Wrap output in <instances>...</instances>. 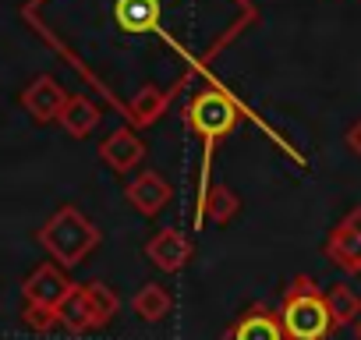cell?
<instances>
[{
  "mask_svg": "<svg viewBox=\"0 0 361 340\" xmlns=\"http://www.w3.org/2000/svg\"><path fill=\"white\" fill-rule=\"evenodd\" d=\"M39 245L47 248V255L54 259V262H61L64 269H71V266H78V262H85L89 259V252L99 245V227L82 213V210H75V206H61L43 227H39Z\"/></svg>",
  "mask_w": 361,
  "mask_h": 340,
  "instance_id": "obj_1",
  "label": "cell"
},
{
  "mask_svg": "<svg viewBox=\"0 0 361 340\" xmlns=\"http://www.w3.org/2000/svg\"><path fill=\"white\" fill-rule=\"evenodd\" d=\"M280 322L287 340H326L333 329L326 291H319L312 277H294L280 298Z\"/></svg>",
  "mask_w": 361,
  "mask_h": 340,
  "instance_id": "obj_2",
  "label": "cell"
},
{
  "mask_svg": "<svg viewBox=\"0 0 361 340\" xmlns=\"http://www.w3.org/2000/svg\"><path fill=\"white\" fill-rule=\"evenodd\" d=\"M241 103L227 92V89H202L188 99L185 107V124L188 131H195L206 142V166L213 156V145L224 142L227 135H234V128L241 124Z\"/></svg>",
  "mask_w": 361,
  "mask_h": 340,
  "instance_id": "obj_3",
  "label": "cell"
},
{
  "mask_svg": "<svg viewBox=\"0 0 361 340\" xmlns=\"http://www.w3.org/2000/svg\"><path fill=\"white\" fill-rule=\"evenodd\" d=\"M121 312V298L114 287H106L103 280H92V284H75L71 294L61 301L57 315H61V326L68 333H92V329H103L114 322V315Z\"/></svg>",
  "mask_w": 361,
  "mask_h": 340,
  "instance_id": "obj_4",
  "label": "cell"
},
{
  "mask_svg": "<svg viewBox=\"0 0 361 340\" xmlns=\"http://www.w3.org/2000/svg\"><path fill=\"white\" fill-rule=\"evenodd\" d=\"M75 280L64 273L61 262H43L29 273V280L22 284L25 305H47V308H61V301L71 294Z\"/></svg>",
  "mask_w": 361,
  "mask_h": 340,
  "instance_id": "obj_5",
  "label": "cell"
},
{
  "mask_svg": "<svg viewBox=\"0 0 361 340\" xmlns=\"http://www.w3.org/2000/svg\"><path fill=\"white\" fill-rule=\"evenodd\" d=\"M326 259L343 273H361V210H350L326 241Z\"/></svg>",
  "mask_w": 361,
  "mask_h": 340,
  "instance_id": "obj_6",
  "label": "cell"
},
{
  "mask_svg": "<svg viewBox=\"0 0 361 340\" xmlns=\"http://www.w3.org/2000/svg\"><path fill=\"white\" fill-rule=\"evenodd\" d=\"M145 259H149L156 269H163V273H180V269L195 259V245L180 234V231L163 227V231H156V234L145 241Z\"/></svg>",
  "mask_w": 361,
  "mask_h": 340,
  "instance_id": "obj_7",
  "label": "cell"
},
{
  "mask_svg": "<svg viewBox=\"0 0 361 340\" xmlns=\"http://www.w3.org/2000/svg\"><path fill=\"white\" fill-rule=\"evenodd\" d=\"M124 199L131 210H138L142 217H159L170 202H173V185L159 174V170H142V174L124 188Z\"/></svg>",
  "mask_w": 361,
  "mask_h": 340,
  "instance_id": "obj_8",
  "label": "cell"
},
{
  "mask_svg": "<svg viewBox=\"0 0 361 340\" xmlns=\"http://www.w3.org/2000/svg\"><path fill=\"white\" fill-rule=\"evenodd\" d=\"M99 159L114 170V174H131V170L145 159V142L138 138V131L131 124H124L99 142Z\"/></svg>",
  "mask_w": 361,
  "mask_h": 340,
  "instance_id": "obj_9",
  "label": "cell"
},
{
  "mask_svg": "<svg viewBox=\"0 0 361 340\" xmlns=\"http://www.w3.org/2000/svg\"><path fill=\"white\" fill-rule=\"evenodd\" d=\"M64 103H68V92H64V85H61L57 78H50V75H39V78H32V82L22 89V107H25V114H29L36 124L57 121V114L64 110Z\"/></svg>",
  "mask_w": 361,
  "mask_h": 340,
  "instance_id": "obj_10",
  "label": "cell"
},
{
  "mask_svg": "<svg viewBox=\"0 0 361 340\" xmlns=\"http://www.w3.org/2000/svg\"><path fill=\"white\" fill-rule=\"evenodd\" d=\"M224 340H287L280 312L266 308V305H252L238 315V322L224 333Z\"/></svg>",
  "mask_w": 361,
  "mask_h": 340,
  "instance_id": "obj_11",
  "label": "cell"
},
{
  "mask_svg": "<svg viewBox=\"0 0 361 340\" xmlns=\"http://www.w3.org/2000/svg\"><path fill=\"white\" fill-rule=\"evenodd\" d=\"M238 210H241V199H238V192L227 188L224 181L206 185L202 195H199V220H206V224L227 227V224L238 217Z\"/></svg>",
  "mask_w": 361,
  "mask_h": 340,
  "instance_id": "obj_12",
  "label": "cell"
},
{
  "mask_svg": "<svg viewBox=\"0 0 361 340\" xmlns=\"http://www.w3.org/2000/svg\"><path fill=\"white\" fill-rule=\"evenodd\" d=\"M166 107H170V92L166 89H159V85H142L138 92H135V99L128 103V124L138 131V128H149V124H156L163 114H166Z\"/></svg>",
  "mask_w": 361,
  "mask_h": 340,
  "instance_id": "obj_13",
  "label": "cell"
},
{
  "mask_svg": "<svg viewBox=\"0 0 361 340\" xmlns=\"http://www.w3.org/2000/svg\"><path fill=\"white\" fill-rule=\"evenodd\" d=\"M57 124L71 135V138H89L99 128V107L89 96H68L64 110L57 114Z\"/></svg>",
  "mask_w": 361,
  "mask_h": 340,
  "instance_id": "obj_14",
  "label": "cell"
},
{
  "mask_svg": "<svg viewBox=\"0 0 361 340\" xmlns=\"http://www.w3.org/2000/svg\"><path fill=\"white\" fill-rule=\"evenodd\" d=\"M114 22L124 32H152L159 25V0H114Z\"/></svg>",
  "mask_w": 361,
  "mask_h": 340,
  "instance_id": "obj_15",
  "label": "cell"
},
{
  "mask_svg": "<svg viewBox=\"0 0 361 340\" xmlns=\"http://www.w3.org/2000/svg\"><path fill=\"white\" fill-rule=\"evenodd\" d=\"M131 308L145 322H163L170 315V308H173V298H170V291L163 284H142V291L131 298Z\"/></svg>",
  "mask_w": 361,
  "mask_h": 340,
  "instance_id": "obj_16",
  "label": "cell"
},
{
  "mask_svg": "<svg viewBox=\"0 0 361 340\" xmlns=\"http://www.w3.org/2000/svg\"><path fill=\"white\" fill-rule=\"evenodd\" d=\"M326 308H329V315H333V326H354L357 319H361V298L347 287V284H333L329 291H326Z\"/></svg>",
  "mask_w": 361,
  "mask_h": 340,
  "instance_id": "obj_17",
  "label": "cell"
},
{
  "mask_svg": "<svg viewBox=\"0 0 361 340\" xmlns=\"http://www.w3.org/2000/svg\"><path fill=\"white\" fill-rule=\"evenodd\" d=\"M22 319H25V326H29V329H36V333H50V329H57V326H61L57 308H47V305H25Z\"/></svg>",
  "mask_w": 361,
  "mask_h": 340,
  "instance_id": "obj_18",
  "label": "cell"
},
{
  "mask_svg": "<svg viewBox=\"0 0 361 340\" xmlns=\"http://www.w3.org/2000/svg\"><path fill=\"white\" fill-rule=\"evenodd\" d=\"M343 142H347V149H350V152H354V156L361 159V117H357V121H354V124L347 128Z\"/></svg>",
  "mask_w": 361,
  "mask_h": 340,
  "instance_id": "obj_19",
  "label": "cell"
},
{
  "mask_svg": "<svg viewBox=\"0 0 361 340\" xmlns=\"http://www.w3.org/2000/svg\"><path fill=\"white\" fill-rule=\"evenodd\" d=\"M354 326H357V340H361V319H357V322H354Z\"/></svg>",
  "mask_w": 361,
  "mask_h": 340,
  "instance_id": "obj_20",
  "label": "cell"
}]
</instances>
